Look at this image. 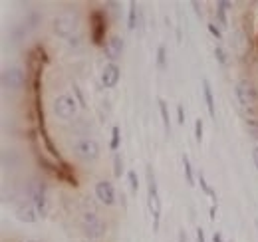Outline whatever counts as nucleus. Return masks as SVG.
Returning <instances> with one entry per match:
<instances>
[{"mask_svg": "<svg viewBox=\"0 0 258 242\" xmlns=\"http://www.w3.org/2000/svg\"><path fill=\"white\" fill-rule=\"evenodd\" d=\"M82 226H84V232L90 236V238H101L103 232H105V224L101 222V218L97 216L96 212H84L82 216Z\"/></svg>", "mask_w": 258, "mask_h": 242, "instance_id": "obj_4", "label": "nucleus"}, {"mask_svg": "<svg viewBox=\"0 0 258 242\" xmlns=\"http://www.w3.org/2000/svg\"><path fill=\"white\" fill-rule=\"evenodd\" d=\"M177 117H179V123H185V113H183V105L177 107Z\"/></svg>", "mask_w": 258, "mask_h": 242, "instance_id": "obj_27", "label": "nucleus"}, {"mask_svg": "<svg viewBox=\"0 0 258 242\" xmlns=\"http://www.w3.org/2000/svg\"><path fill=\"white\" fill-rule=\"evenodd\" d=\"M179 242H187V234H185V230H179Z\"/></svg>", "mask_w": 258, "mask_h": 242, "instance_id": "obj_30", "label": "nucleus"}, {"mask_svg": "<svg viewBox=\"0 0 258 242\" xmlns=\"http://www.w3.org/2000/svg\"><path fill=\"white\" fill-rule=\"evenodd\" d=\"M195 139L201 143L203 141V119L195 121Z\"/></svg>", "mask_w": 258, "mask_h": 242, "instance_id": "obj_21", "label": "nucleus"}, {"mask_svg": "<svg viewBox=\"0 0 258 242\" xmlns=\"http://www.w3.org/2000/svg\"><path fill=\"white\" fill-rule=\"evenodd\" d=\"M157 66L165 68V46H159V50H157Z\"/></svg>", "mask_w": 258, "mask_h": 242, "instance_id": "obj_25", "label": "nucleus"}, {"mask_svg": "<svg viewBox=\"0 0 258 242\" xmlns=\"http://www.w3.org/2000/svg\"><path fill=\"white\" fill-rule=\"evenodd\" d=\"M119 78H121V70H119V66L113 64V62H109V64L103 68L101 84H103V88L111 90V88H115V86L119 84Z\"/></svg>", "mask_w": 258, "mask_h": 242, "instance_id": "obj_10", "label": "nucleus"}, {"mask_svg": "<svg viewBox=\"0 0 258 242\" xmlns=\"http://www.w3.org/2000/svg\"><path fill=\"white\" fill-rule=\"evenodd\" d=\"M246 129H248L250 137L258 141V121L256 119H248V121H246Z\"/></svg>", "mask_w": 258, "mask_h": 242, "instance_id": "obj_19", "label": "nucleus"}, {"mask_svg": "<svg viewBox=\"0 0 258 242\" xmlns=\"http://www.w3.org/2000/svg\"><path fill=\"white\" fill-rule=\"evenodd\" d=\"M74 153H76V157L78 159H82V161H96L97 157H99V145H97V141L94 139H88V137H84V139H78L76 143H74Z\"/></svg>", "mask_w": 258, "mask_h": 242, "instance_id": "obj_2", "label": "nucleus"}, {"mask_svg": "<svg viewBox=\"0 0 258 242\" xmlns=\"http://www.w3.org/2000/svg\"><path fill=\"white\" fill-rule=\"evenodd\" d=\"M228 8H232V4H230V2H226V0L217 2V16H219V22H221V26H223V28L228 26V20H226V10H228Z\"/></svg>", "mask_w": 258, "mask_h": 242, "instance_id": "obj_14", "label": "nucleus"}, {"mask_svg": "<svg viewBox=\"0 0 258 242\" xmlns=\"http://www.w3.org/2000/svg\"><path fill=\"white\" fill-rule=\"evenodd\" d=\"M209 32H211V34H213V36H215L217 40H221V38H223V34H221V30H219V28H217V24H213V22L209 24Z\"/></svg>", "mask_w": 258, "mask_h": 242, "instance_id": "obj_26", "label": "nucleus"}, {"mask_svg": "<svg viewBox=\"0 0 258 242\" xmlns=\"http://www.w3.org/2000/svg\"><path fill=\"white\" fill-rule=\"evenodd\" d=\"M203 93H205V101H207V107H209V115L215 119L217 117V113H215V99H213V90H211L209 80H203Z\"/></svg>", "mask_w": 258, "mask_h": 242, "instance_id": "obj_13", "label": "nucleus"}, {"mask_svg": "<svg viewBox=\"0 0 258 242\" xmlns=\"http://www.w3.org/2000/svg\"><path fill=\"white\" fill-rule=\"evenodd\" d=\"M111 135H113V139H111V149L115 151V149L119 147V127H113Z\"/></svg>", "mask_w": 258, "mask_h": 242, "instance_id": "obj_23", "label": "nucleus"}, {"mask_svg": "<svg viewBox=\"0 0 258 242\" xmlns=\"http://www.w3.org/2000/svg\"><path fill=\"white\" fill-rule=\"evenodd\" d=\"M183 167H185V175H187V183L193 187L195 185V177H193V167H191V161H189V157L185 155L183 157Z\"/></svg>", "mask_w": 258, "mask_h": 242, "instance_id": "obj_17", "label": "nucleus"}, {"mask_svg": "<svg viewBox=\"0 0 258 242\" xmlns=\"http://www.w3.org/2000/svg\"><path fill=\"white\" fill-rule=\"evenodd\" d=\"M38 211H36V207L34 205H20L18 209H16V218L20 220V222H26V224H34L36 220H38Z\"/></svg>", "mask_w": 258, "mask_h": 242, "instance_id": "obj_12", "label": "nucleus"}, {"mask_svg": "<svg viewBox=\"0 0 258 242\" xmlns=\"http://www.w3.org/2000/svg\"><path fill=\"white\" fill-rule=\"evenodd\" d=\"M137 14H139V8L135 2H129V30H135L137 28Z\"/></svg>", "mask_w": 258, "mask_h": 242, "instance_id": "obj_15", "label": "nucleus"}, {"mask_svg": "<svg viewBox=\"0 0 258 242\" xmlns=\"http://www.w3.org/2000/svg\"><path fill=\"white\" fill-rule=\"evenodd\" d=\"M26 242H36V240H26Z\"/></svg>", "mask_w": 258, "mask_h": 242, "instance_id": "obj_33", "label": "nucleus"}, {"mask_svg": "<svg viewBox=\"0 0 258 242\" xmlns=\"http://www.w3.org/2000/svg\"><path fill=\"white\" fill-rule=\"evenodd\" d=\"M215 58H217V62H219L221 66H226V64H228V56H226L223 46H217V48H215Z\"/></svg>", "mask_w": 258, "mask_h": 242, "instance_id": "obj_18", "label": "nucleus"}, {"mask_svg": "<svg viewBox=\"0 0 258 242\" xmlns=\"http://www.w3.org/2000/svg\"><path fill=\"white\" fill-rule=\"evenodd\" d=\"M193 8H195V12H197V14H199V16H201V14H203V12H201V10H199V8H201V6H199V2H193Z\"/></svg>", "mask_w": 258, "mask_h": 242, "instance_id": "obj_32", "label": "nucleus"}, {"mask_svg": "<svg viewBox=\"0 0 258 242\" xmlns=\"http://www.w3.org/2000/svg\"><path fill=\"white\" fill-rule=\"evenodd\" d=\"M76 111H78V103H76V99L72 95L62 93V95L56 97V101H54V113H56V117L70 121L76 117Z\"/></svg>", "mask_w": 258, "mask_h": 242, "instance_id": "obj_1", "label": "nucleus"}, {"mask_svg": "<svg viewBox=\"0 0 258 242\" xmlns=\"http://www.w3.org/2000/svg\"><path fill=\"white\" fill-rule=\"evenodd\" d=\"M197 242H205V230L197 228Z\"/></svg>", "mask_w": 258, "mask_h": 242, "instance_id": "obj_28", "label": "nucleus"}, {"mask_svg": "<svg viewBox=\"0 0 258 242\" xmlns=\"http://www.w3.org/2000/svg\"><path fill=\"white\" fill-rule=\"evenodd\" d=\"M127 179H129V187H131V191H133V193H137V189H139V181H137L135 171H129Z\"/></svg>", "mask_w": 258, "mask_h": 242, "instance_id": "obj_20", "label": "nucleus"}, {"mask_svg": "<svg viewBox=\"0 0 258 242\" xmlns=\"http://www.w3.org/2000/svg\"><path fill=\"white\" fill-rule=\"evenodd\" d=\"M159 111H161V117H163V125H165V133L169 135L171 133V123H169V111H167V103L159 99Z\"/></svg>", "mask_w": 258, "mask_h": 242, "instance_id": "obj_16", "label": "nucleus"}, {"mask_svg": "<svg viewBox=\"0 0 258 242\" xmlns=\"http://www.w3.org/2000/svg\"><path fill=\"white\" fill-rule=\"evenodd\" d=\"M103 52H105V58H107V60L115 62L121 56V52H123V40H121L119 36H111V38L105 42Z\"/></svg>", "mask_w": 258, "mask_h": 242, "instance_id": "obj_11", "label": "nucleus"}, {"mask_svg": "<svg viewBox=\"0 0 258 242\" xmlns=\"http://www.w3.org/2000/svg\"><path fill=\"white\" fill-rule=\"evenodd\" d=\"M96 197L97 201L105 207L115 205V189L109 181H97L96 183Z\"/></svg>", "mask_w": 258, "mask_h": 242, "instance_id": "obj_9", "label": "nucleus"}, {"mask_svg": "<svg viewBox=\"0 0 258 242\" xmlns=\"http://www.w3.org/2000/svg\"><path fill=\"white\" fill-rule=\"evenodd\" d=\"M234 95H236V101L242 105V107H252L256 103V90L250 82L242 80L234 86Z\"/></svg>", "mask_w": 258, "mask_h": 242, "instance_id": "obj_5", "label": "nucleus"}, {"mask_svg": "<svg viewBox=\"0 0 258 242\" xmlns=\"http://www.w3.org/2000/svg\"><path fill=\"white\" fill-rule=\"evenodd\" d=\"M252 161H254V167L258 169V145L252 149Z\"/></svg>", "mask_w": 258, "mask_h": 242, "instance_id": "obj_29", "label": "nucleus"}, {"mask_svg": "<svg viewBox=\"0 0 258 242\" xmlns=\"http://www.w3.org/2000/svg\"><path fill=\"white\" fill-rule=\"evenodd\" d=\"M113 173H115V177H121V173H123V163H121L119 155H115V169H113Z\"/></svg>", "mask_w": 258, "mask_h": 242, "instance_id": "obj_24", "label": "nucleus"}, {"mask_svg": "<svg viewBox=\"0 0 258 242\" xmlns=\"http://www.w3.org/2000/svg\"><path fill=\"white\" fill-rule=\"evenodd\" d=\"M199 183H201V187H203V191H205V193H207L209 197H213V199H217V195H215V193H213V189H211V187L207 185V181H205V177H203V175H199Z\"/></svg>", "mask_w": 258, "mask_h": 242, "instance_id": "obj_22", "label": "nucleus"}, {"mask_svg": "<svg viewBox=\"0 0 258 242\" xmlns=\"http://www.w3.org/2000/svg\"><path fill=\"white\" fill-rule=\"evenodd\" d=\"M78 26V20L72 16V14H62L58 18H54V32L60 36V38H70Z\"/></svg>", "mask_w": 258, "mask_h": 242, "instance_id": "obj_8", "label": "nucleus"}, {"mask_svg": "<svg viewBox=\"0 0 258 242\" xmlns=\"http://www.w3.org/2000/svg\"><path fill=\"white\" fill-rule=\"evenodd\" d=\"M147 179H149V211H151V214H153L155 230H157V228H159V220H161V199H159L155 175L151 173V169L147 171Z\"/></svg>", "mask_w": 258, "mask_h": 242, "instance_id": "obj_3", "label": "nucleus"}, {"mask_svg": "<svg viewBox=\"0 0 258 242\" xmlns=\"http://www.w3.org/2000/svg\"><path fill=\"white\" fill-rule=\"evenodd\" d=\"M213 242H223V236H221V232H215V236H213Z\"/></svg>", "mask_w": 258, "mask_h": 242, "instance_id": "obj_31", "label": "nucleus"}, {"mask_svg": "<svg viewBox=\"0 0 258 242\" xmlns=\"http://www.w3.org/2000/svg\"><path fill=\"white\" fill-rule=\"evenodd\" d=\"M28 195L32 199V205L36 207V211L40 216H46L48 212V201H46V187L44 183H32L28 189Z\"/></svg>", "mask_w": 258, "mask_h": 242, "instance_id": "obj_6", "label": "nucleus"}, {"mask_svg": "<svg viewBox=\"0 0 258 242\" xmlns=\"http://www.w3.org/2000/svg\"><path fill=\"white\" fill-rule=\"evenodd\" d=\"M24 80H26L24 72L18 66H12V68L4 70V74H2V86L6 90H20L24 86Z\"/></svg>", "mask_w": 258, "mask_h": 242, "instance_id": "obj_7", "label": "nucleus"}]
</instances>
